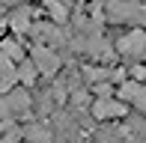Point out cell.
<instances>
[{
  "label": "cell",
  "instance_id": "obj_4",
  "mask_svg": "<svg viewBox=\"0 0 146 143\" xmlns=\"http://www.w3.org/2000/svg\"><path fill=\"white\" fill-rule=\"evenodd\" d=\"M90 113H92V119H98V122H113V119H122V116L128 113V107H125V101L113 93V95H96L92 105H90Z\"/></svg>",
  "mask_w": 146,
  "mask_h": 143
},
{
  "label": "cell",
  "instance_id": "obj_3",
  "mask_svg": "<svg viewBox=\"0 0 146 143\" xmlns=\"http://www.w3.org/2000/svg\"><path fill=\"white\" fill-rule=\"evenodd\" d=\"M27 57L33 60V66H36L39 77H54L57 72L63 69V57H60V54H57V48H51V45H42V42L30 45Z\"/></svg>",
  "mask_w": 146,
  "mask_h": 143
},
{
  "label": "cell",
  "instance_id": "obj_6",
  "mask_svg": "<svg viewBox=\"0 0 146 143\" xmlns=\"http://www.w3.org/2000/svg\"><path fill=\"white\" fill-rule=\"evenodd\" d=\"M24 140L27 143H54V134L45 122H30V125H24Z\"/></svg>",
  "mask_w": 146,
  "mask_h": 143
},
{
  "label": "cell",
  "instance_id": "obj_5",
  "mask_svg": "<svg viewBox=\"0 0 146 143\" xmlns=\"http://www.w3.org/2000/svg\"><path fill=\"white\" fill-rule=\"evenodd\" d=\"M116 95L125 101V107L137 110V113L146 116V83L143 81H134V77H122L116 83Z\"/></svg>",
  "mask_w": 146,
  "mask_h": 143
},
{
  "label": "cell",
  "instance_id": "obj_1",
  "mask_svg": "<svg viewBox=\"0 0 146 143\" xmlns=\"http://www.w3.org/2000/svg\"><path fill=\"white\" fill-rule=\"evenodd\" d=\"M33 107V99H30V87H21L15 83L12 89L0 93V122H12V119H21L27 116Z\"/></svg>",
  "mask_w": 146,
  "mask_h": 143
},
{
  "label": "cell",
  "instance_id": "obj_10",
  "mask_svg": "<svg viewBox=\"0 0 146 143\" xmlns=\"http://www.w3.org/2000/svg\"><path fill=\"white\" fill-rule=\"evenodd\" d=\"M48 12H51V18H54V24H66V18H69V9L66 6H60L57 0H48Z\"/></svg>",
  "mask_w": 146,
  "mask_h": 143
},
{
  "label": "cell",
  "instance_id": "obj_2",
  "mask_svg": "<svg viewBox=\"0 0 146 143\" xmlns=\"http://www.w3.org/2000/svg\"><path fill=\"white\" fill-rule=\"evenodd\" d=\"M113 51L125 63H146V27H128L116 39Z\"/></svg>",
  "mask_w": 146,
  "mask_h": 143
},
{
  "label": "cell",
  "instance_id": "obj_11",
  "mask_svg": "<svg viewBox=\"0 0 146 143\" xmlns=\"http://www.w3.org/2000/svg\"><path fill=\"white\" fill-rule=\"evenodd\" d=\"M143 3H146V0H143Z\"/></svg>",
  "mask_w": 146,
  "mask_h": 143
},
{
  "label": "cell",
  "instance_id": "obj_8",
  "mask_svg": "<svg viewBox=\"0 0 146 143\" xmlns=\"http://www.w3.org/2000/svg\"><path fill=\"white\" fill-rule=\"evenodd\" d=\"M0 143H24V125L18 119L3 122V128H0Z\"/></svg>",
  "mask_w": 146,
  "mask_h": 143
},
{
  "label": "cell",
  "instance_id": "obj_9",
  "mask_svg": "<svg viewBox=\"0 0 146 143\" xmlns=\"http://www.w3.org/2000/svg\"><path fill=\"white\" fill-rule=\"evenodd\" d=\"M36 81H39L36 66H33V60H30V57H24V60L18 63V83H21V87H33Z\"/></svg>",
  "mask_w": 146,
  "mask_h": 143
},
{
  "label": "cell",
  "instance_id": "obj_7",
  "mask_svg": "<svg viewBox=\"0 0 146 143\" xmlns=\"http://www.w3.org/2000/svg\"><path fill=\"white\" fill-rule=\"evenodd\" d=\"M0 51H3L9 60H15V63H21L24 57H27V48H24L21 39H15V36H0Z\"/></svg>",
  "mask_w": 146,
  "mask_h": 143
}]
</instances>
